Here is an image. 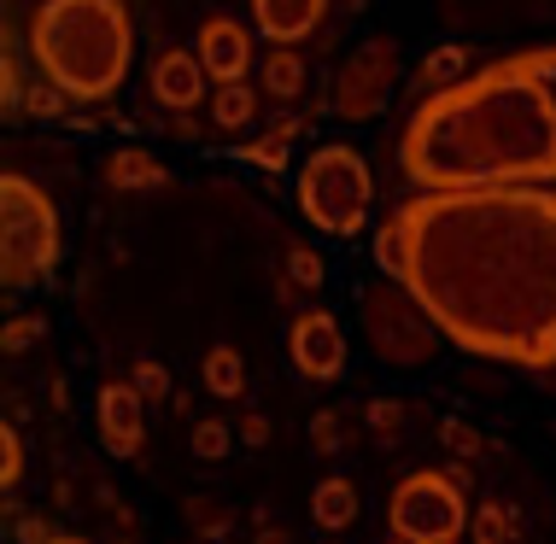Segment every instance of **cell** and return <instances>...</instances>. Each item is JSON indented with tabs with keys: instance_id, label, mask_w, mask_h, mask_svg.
Here are the masks:
<instances>
[{
	"instance_id": "obj_1",
	"label": "cell",
	"mask_w": 556,
	"mask_h": 544,
	"mask_svg": "<svg viewBox=\"0 0 556 544\" xmlns=\"http://www.w3.org/2000/svg\"><path fill=\"white\" fill-rule=\"evenodd\" d=\"M375 269L410 287L457 352L556 363V188L410 193L375 229Z\"/></svg>"
},
{
	"instance_id": "obj_2",
	"label": "cell",
	"mask_w": 556,
	"mask_h": 544,
	"mask_svg": "<svg viewBox=\"0 0 556 544\" xmlns=\"http://www.w3.org/2000/svg\"><path fill=\"white\" fill-rule=\"evenodd\" d=\"M416 193L556 188V48H528L428 94L399 135Z\"/></svg>"
},
{
	"instance_id": "obj_3",
	"label": "cell",
	"mask_w": 556,
	"mask_h": 544,
	"mask_svg": "<svg viewBox=\"0 0 556 544\" xmlns=\"http://www.w3.org/2000/svg\"><path fill=\"white\" fill-rule=\"evenodd\" d=\"M29 53L41 77L71 100H112L129 77L135 24L124 0H41L29 18Z\"/></svg>"
},
{
	"instance_id": "obj_4",
	"label": "cell",
	"mask_w": 556,
	"mask_h": 544,
	"mask_svg": "<svg viewBox=\"0 0 556 544\" xmlns=\"http://www.w3.org/2000/svg\"><path fill=\"white\" fill-rule=\"evenodd\" d=\"M375 200V176L357 147L323 141L317 153L299 164V217L328 240H352L369 217Z\"/></svg>"
},
{
	"instance_id": "obj_5",
	"label": "cell",
	"mask_w": 556,
	"mask_h": 544,
	"mask_svg": "<svg viewBox=\"0 0 556 544\" xmlns=\"http://www.w3.org/2000/svg\"><path fill=\"white\" fill-rule=\"evenodd\" d=\"M59 264V211L29 176H0V281L18 293Z\"/></svg>"
},
{
	"instance_id": "obj_6",
	"label": "cell",
	"mask_w": 556,
	"mask_h": 544,
	"mask_svg": "<svg viewBox=\"0 0 556 544\" xmlns=\"http://www.w3.org/2000/svg\"><path fill=\"white\" fill-rule=\"evenodd\" d=\"M357 322H364V340L369 352L393 369H422V363L440 357V322L416 305L410 287H399L393 276L381 281H364L357 287Z\"/></svg>"
},
{
	"instance_id": "obj_7",
	"label": "cell",
	"mask_w": 556,
	"mask_h": 544,
	"mask_svg": "<svg viewBox=\"0 0 556 544\" xmlns=\"http://www.w3.org/2000/svg\"><path fill=\"white\" fill-rule=\"evenodd\" d=\"M387 527H393V539H410V544H457L463 527H469L463 486L440 468H416L387 497Z\"/></svg>"
},
{
	"instance_id": "obj_8",
	"label": "cell",
	"mask_w": 556,
	"mask_h": 544,
	"mask_svg": "<svg viewBox=\"0 0 556 544\" xmlns=\"http://www.w3.org/2000/svg\"><path fill=\"white\" fill-rule=\"evenodd\" d=\"M399 88V41L393 36H364L352 53H345L334 88H328V112L340 124H369L393 105Z\"/></svg>"
},
{
	"instance_id": "obj_9",
	"label": "cell",
	"mask_w": 556,
	"mask_h": 544,
	"mask_svg": "<svg viewBox=\"0 0 556 544\" xmlns=\"http://www.w3.org/2000/svg\"><path fill=\"white\" fill-rule=\"evenodd\" d=\"M288 357L305 381H334L345 369V334H340L334 311H299L288 328Z\"/></svg>"
},
{
	"instance_id": "obj_10",
	"label": "cell",
	"mask_w": 556,
	"mask_h": 544,
	"mask_svg": "<svg viewBox=\"0 0 556 544\" xmlns=\"http://www.w3.org/2000/svg\"><path fill=\"white\" fill-rule=\"evenodd\" d=\"M193 53H200L205 77H212L217 88H229L252 71V29L240 18H223L217 12V18H205L200 29H193Z\"/></svg>"
},
{
	"instance_id": "obj_11",
	"label": "cell",
	"mask_w": 556,
	"mask_h": 544,
	"mask_svg": "<svg viewBox=\"0 0 556 544\" xmlns=\"http://www.w3.org/2000/svg\"><path fill=\"white\" fill-rule=\"evenodd\" d=\"M94 421H100V440H106L112 457H135L141 433H147V398L135 392V381H112L94 398Z\"/></svg>"
},
{
	"instance_id": "obj_12",
	"label": "cell",
	"mask_w": 556,
	"mask_h": 544,
	"mask_svg": "<svg viewBox=\"0 0 556 544\" xmlns=\"http://www.w3.org/2000/svg\"><path fill=\"white\" fill-rule=\"evenodd\" d=\"M328 0H252V24L269 48H299L323 24Z\"/></svg>"
},
{
	"instance_id": "obj_13",
	"label": "cell",
	"mask_w": 556,
	"mask_h": 544,
	"mask_svg": "<svg viewBox=\"0 0 556 544\" xmlns=\"http://www.w3.org/2000/svg\"><path fill=\"white\" fill-rule=\"evenodd\" d=\"M205 94V65L193 48H170L153 59V100L170 105V112H188V105H200Z\"/></svg>"
},
{
	"instance_id": "obj_14",
	"label": "cell",
	"mask_w": 556,
	"mask_h": 544,
	"mask_svg": "<svg viewBox=\"0 0 556 544\" xmlns=\"http://www.w3.org/2000/svg\"><path fill=\"white\" fill-rule=\"evenodd\" d=\"M357 516H364V504H357V486L345 475H328L317 492H311V521L323 527V533H345Z\"/></svg>"
},
{
	"instance_id": "obj_15",
	"label": "cell",
	"mask_w": 556,
	"mask_h": 544,
	"mask_svg": "<svg viewBox=\"0 0 556 544\" xmlns=\"http://www.w3.org/2000/svg\"><path fill=\"white\" fill-rule=\"evenodd\" d=\"M106 188L117 193H147V188H164V164L141 147H124V153L106 159Z\"/></svg>"
},
{
	"instance_id": "obj_16",
	"label": "cell",
	"mask_w": 556,
	"mask_h": 544,
	"mask_svg": "<svg viewBox=\"0 0 556 544\" xmlns=\"http://www.w3.org/2000/svg\"><path fill=\"white\" fill-rule=\"evenodd\" d=\"M463 77H469V53H463V48H433L422 65H416V88H422V100L457 88Z\"/></svg>"
},
{
	"instance_id": "obj_17",
	"label": "cell",
	"mask_w": 556,
	"mask_h": 544,
	"mask_svg": "<svg viewBox=\"0 0 556 544\" xmlns=\"http://www.w3.org/2000/svg\"><path fill=\"white\" fill-rule=\"evenodd\" d=\"M264 94L269 100H299L305 94V59L293 48H269L264 59Z\"/></svg>"
},
{
	"instance_id": "obj_18",
	"label": "cell",
	"mask_w": 556,
	"mask_h": 544,
	"mask_svg": "<svg viewBox=\"0 0 556 544\" xmlns=\"http://www.w3.org/2000/svg\"><path fill=\"white\" fill-rule=\"evenodd\" d=\"M200 375L217 398H240V387H247V363H240L235 345H212V352L200 357Z\"/></svg>"
},
{
	"instance_id": "obj_19",
	"label": "cell",
	"mask_w": 556,
	"mask_h": 544,
	"mask_svg": "<svg viewBox=\"0 0 556 544\" xmlns=\"http://www.w3.org/2000/svg\"><path fill=\"white\" fill-rule=\"evenodd\" d=\"M252 117H258V94H252L247 83H229V88H217V100H212V124L217 129H252Z\"/></svg>"
},
{
	"instance_id": "obj_20",
	"label": "cell",
	"mask_w": 556,
	"mask_h": 544,
	"mask_svg": "<svg viewBox=\"0 0 556 544\" xmlns=\"http://www.w3.org/2000/svg\"><path fill=\"white\" fill-rule=\"evenodd\" d=\"M469 533H475V544H509V533H516V516H509V504L486 497V504L469 516Z\"/></svg>"
},
{
	"instance_id": "obj_21",
	"label": "cell",
	"mask_w": 556,
	"mask_h": 544,
	"mask_svg": "<svg viewBox=\"0 0 556 544\" xmlns=\"http://www.w3.org/2000/svg\"><path fill=\"white\" fill-rule=\"evenodd\" d=\"M129 381H135V392H141L147 404L170 398V369H164L159 357H135V363H129Z\"/></svg>"
},
{
	"instance_id": "obj_22",
	"label": "cell",
	"mask_w": 556,
	"mask_h": 544,
	"mask_svg": "<svg viewBox=\"0 0 556 544\" xmlns=\"http://www.w3.org/2000/svg\"><path fill=\"white\" fill-rule=\"evenodd\" d=\"M18 475H24V445H18V428H0V486L18 492Z\"/></svg>"
},
{
	"instance_id": "obj_23",
	"label": "cell",
	"mask_w": 556,
	"mask_h": 544,
	"mask_svg": "<svg viewBox=\"0 0 556 544\" xmlns=\"http://www.w3.org/2000/svg\"><path fill=\"white\" fill-rule=\"evenodd\" d=\"M440 445H451V451H457L463 463L486 451V445H480V433H475V428H469V421H463V416H445V421H440Z\"/></svg>"
},
{
	"instance_id": "obj_24",
	"label": "cell",
	"mask_w": 556,
	"mask_h": 544,
	"mask_svg": "<svg viewBox=\"0 0 556 544\" xmlns=\"http://www.w3.org/2000/svg\"><path fill=\"white\" fill-rule=\"evenodd\" d=\"M65 88H53L48 77H41V83H29V94H24V112L29 117H59V112H65Z\"/></svg>"
},
{
	"instance_id": "obj_25",
	"label": "cell",
	"mask_w": 556,
	"mask_h": 544,
	"mask_svg": "<svg viewBox=\"0 0 556 544\" xmlns=\"http://www.w3.org/2000/svg\"><path fill=\"white\" fill-rule=\"evenodd\" d=\"M193 457H205V463H217V457H229V428L212 416V421H200L193 428Z\"/></svg>"
},
{
	"instance_id": "obj_26",
	"label": "cell",
	"mask_w": 556,
	"mask_h": 544,
	"mask_svg": "<svg viewBox=\"0 0 556 544\" xmlns=\"http://www.w3.org/2000/svg\"><path fill=\"white\" fill-rule=\"evenodd\" d=\"M247 164H258V170H288V141H269V135H252L247 153H240Z\"/></svg>"
},
{
	"instance_id": "obj_27",
	"label": "cell",
	"mask_w": 556,
	"mask_h": 544,
	"mask_svg": "<svg viewBox=\"0 0 556 544\" xmlns=\"http://www.w3.org/2000/svg\"><path fill=\"white\" fill-rule=\"evenodd\" d=\"M369 428L381 433V440H393V433L404 428V404L399 398H369Z\"/></svg>"
},
{
	"instance_id": "obj_28",
	"label": "cell",
	"mask_w": 556,
	"mask_h": 544,
	"mask_svg": "<svg viewBox=\"0 0 556 544\" xmlns=\"http://www.w3.org/2000/svg\"><path fill=\"white\" fill-rule=\"evenodd\" d=\"M288 276L299 281V287H323V258L311 246H293L288 252Z\"/></svg>"
},
{
	"instance_id": "obj_29",
	"label": "cell",
	"mask_w": 556,
	"mask_h": 544,
	"mask_svg": "<svg viewBox=\"0 0 556 544\" xmlns=\"http://www.w3.org/2000/svg\"><path fill=\"white\" fill-rule=\"evenodd\" d=\"M36 340H41V316H12L7 334H0L7 352H24V345H36Z\"/></svg>"
},
{
	"instance_id": "obj_30",
	"label": "cell",
	"mask_w": 556,
	"mask_h": 544,
	"mask_svg": "<svg viewBox=\"0 0 556 544\" xmlns=\"http://www.w3.org/2000/svg\"><path fill=\"white\" fill-rule=\"evenodd\" d=\"M24 94H29V83L18 77V59H7V65H0V105H7V112H18Z\"/></svg>"
},
{
	"instance_id": "obj_31",
	"label": "cell",
	"mask_w": 556,
	"mask_h": 544,
	"mask_svg": "<svg viewBox=\"0 0 556 544\" xmlns=\"http://www.w3.org/2000/svg\"><path fill=\"white\" fill-rule=\"evenodd\" d=\"M305 129H311L305 117H293V112H276V117H269V129H264V135H269V141H288V147H293Z\"/></svg>"
},
{
	"instance_id": "obj_32",
	"label": "cell",
	"mask_w": 556,
	"mask_h": 544,
	"mask_svg": "<svg viewBox=\"0 0 556 544\" xmlns=\"http://www.w3.org/2000/svg\"><path fill=\"white\" fill-rule=\"evenodd\" d=\"M311 445H317L323 457H328V451H340V421L328 416V410H323L317 421H311Z\"/></svg>"
},
{
	"instance_id": "obj_33",
	"label": "cell",
	"mask_w": 556,
	"mask_h": 544,
	"mask_svg": "<svg viewBox=\"0 0 556 544\" xmlns=\"http://www.w3.org/2000/svg\"><path fill=\"white\" fill-rule=\"evenodd\" d=\"M188 516L200 521V527H212V539H223V527H229V516H223V509H212V504H200V497L188 504Z\"/></svg>"
},
{
	"instance_id": "obj_34",
	"label": "cell",
	"mask_w": 556,
	"mask_h": 544,
	"mask_svg": "<svg viewBox=\"0 0 556 544\" xmlns=\"http://www.w3.org/2000/svg\"><path fill=\"white\" fill-rule=\"evenodd\" d=\"M18 539H24V544H53L48 521H36V516H24V521H18Z\"/></svg>"
},
{
	"instance_id": "obj_35",
	"label": "cell",
	"mask_w": 556,
	"mask_h": 544,
	"mask_svg": "<svg viewBox=\"0 0 556 544\" xmlns=\"http://www.w3.org/2000/svg\"><path fill=\"white\" fill-rule=\"evenodd\" d=\"M240 433H247L252 445H264V440H269V421H264V416H247V428H240Z\"/></svg>"
},
{
	"instance_id": "obj_36",
	"label": "cell",
	"mask_w": 556,
	"mask_h": 544,
	"mask_svg": "<svg viewBox=\"0 0 556 544\" xmlns=\"http://www.w3.org/2000/svg\"><path fill=\"white\" fill-rule=\"evenodd\" d=\"M53 544H88V539H65V533H53Z\"/></svg>"
},
{
	"instance_id": "obj_37",
	"label": "cell",
	"mask_w": 556,
	"mask_h": 544,
	"mask_svg": "<svg viewBox=\"0 0 556 544\" xmlns=\"http://www.w3.org/2000/svg\"><path fill=\"white\" fill-rule=\"evenodd\" d=\"M387 544H410V539H393V533H387Z\"/></svg>"
},
{
	"instance_id": "obj_38",
	"label": "cell",
	"mask_w": 556,
	"mask_h": 544,
	"mask_svg": "<svg viewBox=\"0 0 556 544\" xmlns=\"http://www.w3.org/2000/svg\"><path fill=\"white\" fill-rule=\"evenodd\" d=\"M200 544H212V539H200Z\"/></svg>"
}]
</instances>
